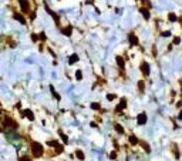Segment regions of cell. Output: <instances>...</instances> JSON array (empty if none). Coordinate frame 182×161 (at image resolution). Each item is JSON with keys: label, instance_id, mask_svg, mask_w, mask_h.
Masks as SVG:
<instances>
[{"label": "cell", "instance_id": "6da1fadb", "mask_svg": "<svg viewBox=\"0 0 182 161\" xmlns=\"http://www.w3.org/2000/svg\"><path fill=\"white\" fill-rule=\"evenodd\" d=\"M31 151H33V155L36 158H39V157H41L44 154V147L40 144V143H33L31 144Z\"/></svg>", "mask_w": 182, "mask_h": 161}, {"label": "cell", "instance_id": "7a4b0ae2", "mask_svg": "<svg viewBox=\"0 0 182 161\" xmlns=\"http://www.w3.org/2000/svg\"><path fill=\"white\" fill-rule=\"evenodd\" d=\"M4 126H6L7 128H10V130H16L17 127H19L17 123H16L12 117H6V118H4Z\"/></svg>", "mask_w": 182, "mask_h": 161}, {"label": "cell", "instance_id": "3957f363", "mask_svg": "<svg viewBox=\"0 0 182 161\" xmlns=\"http://www.w3.org/2000/svg\"><path fill=\"white\" fill-rule=\"evenodd\" d=\"M47 144H48V145H53V147L56 148V153H57V154H61V153H63V150H64V148H63V145L58 144L57 141H48Z\"/></svg>", "mask_w": 182, "mask_h": 161}, {"label": "cell", "instance_id": "277c9868", "mask_svg": "<svg viewBox=\"0 0 182 161\" xmlns=\"http://www.w3.org/2000/svg\"><path fill=\"white\" fill-rule=\"evenodd\" d=\"M141 71H142V74H144L145 77L150 74L151 70H150V64H148L147 61H142V63H141Z\"/></svg>", "mask_w": 182, "mask_h": 161}, {"label": "cell", "instance_id": "5b68a950", "mask_svg": "<svg viewBox=\"0 0 182 161\" xmlns=\"http://www.w3.org/2000/svg\"><path fill=\"white\" fill-rule=\"evenodd\" d=\"M125 107H127V98L124 97V98H121V100H120V104L115 107V111H117V113H120V111H122V110L125 108Z\"/></svg>", "mask_w": 182, "mask_h": 161}, {"label": "cell", "instance_id": "8992f818", "mask_svg": "<svg viewBox=\"0 0 182 161\" xmlns=\"http://www.w3.org/2000/svg\"><path fill=\"white\" fill-rule=\"evenodd\" d=\"M136 120H138V124H139V126H144V124H147L148 117H147V114H145V113H139Z\"/></svg>", "mask_w": 182, "mask_h": 161}, {"label": "cell", "instance_id": "52a82bcc", "mask_svg": "<svg viewBox=\"0 0 182 161\" xmlns=\"http://www.w3.org/2000/svg\"><path fill=\"white\" fill-rule=\"evenodd\" d=\"M20 6H21V10L24 13H29L30 12V4H29L27 0H20Z\"/></svg>", "mask_w": 182, "mask_h": 161}, {"label": "cell", "instance_id": "ba28073f", "mask_svg": "<svg viewBox=\"0 0 182 161\" xmlns=\"http://www.w3.org/2000/svg\"><path fill=\"white\" fill-rule=\"evenodd\" d=\"M46 10H47V13H48V14H51V16H53L54 21H56V24H58V20H60L58 14H57V13H54V12H53V10H51V9H50V7L47 6V4H46Z\"/></svg>", "mask_w": 182, "mask_h": 161}, {"label": "cell", "instance_id": "9c48e42d", "mask_svg": "<svg viewBox=\"0 0 182 161\" xmlns=\"http://www.w3.org/2000/svg\"><path fill=\"white\" fill-rule=\"evenodd\" d=\"M21 117H27L30 121H34V114L31 113V110H23L21 111Z\"/></svg>", "mask_w": 182, "mask_h": 161}, {"label": "cell", "instance_id": "30bf717a", "mask_svg": "<svg viewBox=\"0 0 182 161\" xmlns=\"http://www.w3.org/2000/svg\"><path fill=\"white\" fill-rule=\"evenodd\" d=\"M13 19L17 20L19 23H21V24H26V23H27V21H26V19H24V16H21L20 13H14V14H13Z\"/></svg>", "mask_w": 182, "mask_h": 161}, {"label": "cell", "instance_id": "8fae6325", "mask_svg": "<svg viewBox=\"0 0 182 161\" xmlns=\"http://www.w3.org/2000/svg\"><path fill=\"white\" fill-rule=\"evenodd\" d=\"M128 40H130L131 46H138V37H136L134 33H131V34L128 36Z\"/></svg>", "mask_w": 182, "mask_h": 161}, {"label": "cell", "instance_id": "7c38bea8", "mask_svg": "<svg viewBox=\"0 0 182 161\" xmlns=\"http://www.w3.org/2000/svg\"><path fill=\"white\" fill-rule=\"evenodd\" d=\"M139 12H141V14H142V17H144L145 20H150L151 14H150V10H148V9H145V7H141V9H139Z\"/></svg>", "mask_w": 182, "mask_h": 161}, {"label": "cell", "instance_id": "4fadbf2b", "mask_svg": "<svg viewBox=\"0 0 182 161\" xmlns=\"http://www.w3.org/2000/svg\"><path fill=\"white\" fill-rule=\"evenodd\" d=\"M61 33H63L64 36H71V34H73V27H71V26H65L64 29H61Z\"/></svg>", "mask_w": 182, "mask_h": 161}, {"label": "cell", "instance_id": "5bb4252c", "mask_svg": "<svg viewBox=\"0 0 182 161\" xmlns=\"http://www.w3.org/2000/svg\"><path fill=\"white\" fill-rule=\"evenodd\" d=\"M78 59H80V57H78V54H76V53H74V54H71V56L68 57V64H74V63H77V61H78Z\"/></svg>", "mask_w": 182, "mask_h": 161}, {"label": "cell", "instance_id": "9a60e30c", "mask_svg": "<svg viewBox=\"0 0 182 161\" xmlns=\"http://www.w3.org/2000/svg\"><path fill=\"white\" fill-rule=\"evenodd\" d=\"M115 61H117V64H118L120 68H124L125 67V61H124V59H122L121 56H117L115 57Z\"/></svg>", "mask_w": 182, "mask_h": 161}, {"label": "cell", "instance_id": "2e32d148", "mask_svg": "<svg viewBox=\"0 0 182 161\" xmlns=\"http://www.w3.org/2000/svg\"><path fill=\"white\" fill-rule=\"evenodd\" d=\"M76 157H77L80 161H83L84 158H85V155H84V153H83L81 150H77V151H76Z\"/></svg>", "mask_w": 182, "mask_h": 161}, {"label": "cell", "instance_id": "e0dca14e", "mask_svg": "<svg viewBox=\"0 0 182 161\" xmlns=\"http://www.w3.org/2000/svg\"><path fill=\"white\" fill-rule=\"evenodd\" d=\"M171 148H172V151H174L175 158L178 160V158H179V153H178V147H176V144H172V145H171Z\"/></svg>", "mask_w": 182, "mask_h": 161}, {"label": "cell", "instance_id": "ac0fdd59", "mask_svg": "<svg viewBox=\"0 0 182 161\" xmlns=\"http://www.w3.org/2000/svg\"><path fill=\"white\" fill-rule=\"evenodd\" d=\"M138 143H139V141H138V138H136L135 135H130V144L131 145H136Z\"/></svg>", "mask_w": 182, "mask_h": 161}, {"label": "cell", "instance_id": "d6986e66", "mask_svg": "<svg viewBox=\"0 0 182 161\" xmlns=\"http://www.w3.org/2000/svg\"><path fill=\"white\" fill-rule=\"evenodd\" d=\"M50 90H51V94H53V96H54V98H57V100H58V101H60V94H58V93H57V91H56V90H54V87H53V86H50Z\"/></svg>", "mask_w": 182, "mask_h": 161}, {"label": "cell", "instance_id": "ffe728a7", "mask_svg": "<svg viewBox=\"0 0 182 161\" xmlns=\"http://www.w3.org/2000/svg\"><path fill=\"white\" fill-rule=\"evenodd\" d=\"M168 20H169L171 23H174V21H176V20H178V17H176L175 13H169V14H168Z\"/></svg>", "mask_w": 182, "mask_h": 161}, {"label": "cell", "instance_id": "44dd1931", "mask_svg": "<svg viewBox=\"0 0 182 161\" xmlns=\"http://www.w3.org/2000/svg\"><path fill=\"white\" fill-rule=\"evenodd\" d=\"M114 128H115V131H117V133H120V134H124V128H122L120 124H117V123H115V124H114Z\"/></svg>", "mask_w": 182, "mask_h": 161}, {"label": "cell", "instance_id": "7402d4cb", "mask_svg": "<svg viewBox=\"0 0 182 161\" xmlns=\"http://www.w3.org/2000/svg\"><path fill=\"white\" fill-rule=\"evenodd\" d=\"M138 88H139V91H144V88H145V83L141 80L138 81Z\"/></svg>", "mask_w": 182, "mask_h": 161}, {"label": "cell", "instance_id": "603a6c76", "mask_svg": "<svg viewBox=\"0 0 182 161\" xmlns=\"http://www.w3.org/2000/svg\"><path fill=\"white\" fill-rule=\"evenodd\" d=\"M141 145L144 147V150H145L147 153H150V151H151V148H150V145L147 144V143H144V141H141Z\"/></svg>", "mask_w": 182, "mask_h": 161}, {"label": "cell", "instance_id": "cb8c5ba5", "mask_svg": "<svg viewBox=\"0 0 182 161\" xmlns=\"http://www.w3.org/2000/svg\"><path fill=\"white\" fill-rule=\"evenodd\" d=\"M58 133H60L61 138H63V141H64V143H65V144H67V143H68V138H67V135H65V134H64V133H63V131H58Z\"/></svg>", "mask_w": 182, "mask_h": 161}, {"label": "cell", "instance_id": "d4e9b609", "mask_svg": "<svg viewBox=\"0 0 182 161\" xmlns=\"http://www.w3.org/2000/svg\"><path fill=\"white\" fill-rule=\"evenodd\" d=\"M179 43H181V37H179V36H175V37H174L172 44H179Z\"/></svg>", "mask_w": 182, "mask_h": 161}, {"label": "cell", "instance_id": "484cf974", "mask_svg": "<svg viewBox=\"0 0 182 161\" xmlns=\"http://www.w3.org/2000/svg\"><path fill=\"white\" fill-rule=\"evenodd\" d=\"M76 79H77L78 81H80L81 79H83V73H81L80 70H77V71H76Z\"/></svg>", "mask_w": 182, "mask_h": 161}, {"label": "cell", "instance_id": "4316f807", "mask_svg": "<svg viewBox=\"0 0 182 161\" xmlns=\"http://www.w3.org/2000/svg\"><path fill=\"white\" fill-rule=\"evenodd\" d=\"M100 107H101V106H100L98 103H92V104H91V108H92V110H100Z\"/></svg>", "mask_w": 182, "mask_h": 161}, {"label": "cell", "instance_id": "83f0119b", "mask_svg": "<svg viewBox=\"0 0 182 161\" xmlns=\"http://www.w3.org/2000/svg\"><path fill=\"white\" fill-rule=\"evenodd\" d=\"M39 39H40L41 41H44V40H46V33H44V32H41L40 34H39Z\"/></svg>", "mask_w": 182, "mask_h": 161}, {"label": "cell", "instance_id": "f1b7e54d", "mask_svg": "<svg viewBox=\"0 0 182 161\" xmlns=\"http://www.w3.org/2000/svg\"><path fill=\"white\" fill-rule=\"evenodd\" d=\"M31 40H33V41H37V40H39V36L33 33V34H31Z\"/></svg>", "mask_w": 182, "mask_h": 161}, {"label": "cell", "instance_id": "f546056e", "mask_svg": "<svg viewBox=\"0 0 182 161\" xmlns=\"http://www.w3.org/2000/svg\"><path fill=\"white\" fill-rule=\"evenodd\" d=\"M110 158H111V160H115V158H117V153H114V151H112V153L110 154Z\"/></svg>", "mask_w": 182, "mask_h": 161}, {"label": "cell", "instance_id": "4dcf8cb0", "mask_svg": "<svg viewBox=\"0 0 182 161\" xmlns=\"http://www.w3.org/2000/svg\"><path fill=\"white\" fill-rule=\"evenodd\" d=\"M115 94H108V96H107V100H110V101H111V100H114V98H115Z\"/></svg>", "mask_w": 182, "mask_h": 161}, {"label": "cell", "instance_id": "1f68e13d", "mask_svg": "<svg viewBox=\"0 0 182 161\" xmlns=\"http://www.w3.org/2000/svg\"><path fill=\"white\" fill-rule=\"evenodd\" d=\"M20 161H31V158H30V157H27V155H24V157H21V158H20Z\"/></svg>", "mask_w": 182, "mask_h": 161}, {"label": "cell", "instance_id": "d6a6232c", "mask_svg": "<svg viewBox=\"0 0 182 161\" xmlns=\"http://www.w3.org/2000/svg\"><path fill=\"white\" fill-rule=\"evenodd\" d=\"M162 36H164V37H168V36H171V32H164Z\"/></svg>", "mask_w": 182, "mask_h": 161}, {"label": "cell", "instance_id": "836d02e7", "mask_svg": "<svg viewBox=\"0 0 182 161\" xmlns=\"http://www.w3.org/2000/svg\"><path fill=\"white\" fill-rule=\"evenodd\" d=\"M0 114H1V110H0Z\"/></svg>", "mask_w": 182, "mask_h": 161}]
</instances>
